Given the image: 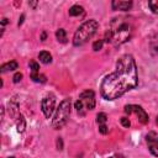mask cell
Returning <instances> with one entry per match:
<instances>
[{"mask_svg":"<svg viewBox=\"0 0 158 158\" xmlns=\"http://www.w3.org/2000/svg\"><path fill=\"white\" fill-rule=\"evenodd\" d=\"M137 84L138 75L135 58L131 54H123L117 59L115 72L102 79L100 94L105 100H115L135 89Z\"/></svg>","mask_w":158,"mask_h":158,"instance_id":"obj_1","label":"cell"},{"mask_svg":"<svg viewBox=\"0 0 158 158\" xmlns=\"http://www.w3.org/2000/svg\"><path fill=\"white\" fill-rule=\"evenodd\" d=\"M111 32V43L114 46H121L127 42L133 32L132 23L126 17L114 19L111 21V27L109 28Z\"/></svg>","mask_w":158,"mask_h":158,"instance_id":"obj_2","label":"cell"},{"mask_svg":"<svg viewBox=\"0 0 158 158\" xmlns=\"http://www.w3.org/2000/svg\"><path fill=\"white\" fill-rule=\"evenodd\" d=\"M98 28H99V22L96 20H94V19L86 20L77 28V31L73 36V44L75 47L85 44L96 33Z\"/></svg>","mask_w":158,"mask_h":158,"instance_id":"obj_3","label":"cell"},{"mask_svg":"<svg viewBox=\"0 0 158 158\" xmlns=\"http://www.w3.org/2000/svg\"><path fill=\"white\" fill-rule=\"evenodd\" d=\"M70 110H72V101L70 99H64L58 107L54 111L53 118H52V127L54 130H60L69 120V115H70Z\"/></svg>","mask_w":158,"mask_h":158,"instance_id":"obj_4","label":"cell"},{"mask_svg":"<svg viewBox=\"0 0 158 158\" xmlns=\"http://www.w3.org/2000/svg\"><path fill=\"white\" fill-rule=\"evenodd\" d=\"M95 93L93 90H84L80 95H79V99L75 101L74 104V107L78 112V115L80 116H85L86 111L89 110H93L95 107Z\"/></svg>","mask_w":158,"mask_h":158,"instance_id":"obj_5","label":"cell"},{"mask_svg":"<svg viewBox=\"0 0 158 158\" xmlns=\"http://www.w3.org/2000/svg\"><path fill=\"white\" fill-rule=\"evenodd\" d=\"M41 110H42V112H43L46 118H49L52 116V114L54 112V110H56V96L52 93L47 94L42 99V101H41Z\"/></svg>","mask_w":158,"mask_h":158,"instance_id":"obj_6","label":"cell"},{"mask_svg":"<svg viewBox=\"0 0 158 158\" xmlns=\"http://www.w3.org/2000/svg\"><path fill=\"white\" fill-rule=\"evenodd\" d=\"M125 112L127 115L135 114L137 116L138 121L143 125H146L148 122V115L144 111V109H142V106H139V105H126L125 106Z\"/></svg>","mask_w":158,"mask_h":158,"instance_id":"obj_7","label":"cell"},{"mask_svg":"<svg viewBox=\"0 0 158 158\" xmlns=\"http://www.w3.org/2000/svg\"><path fill=\"white\" fill-rule=\"evenodd\" d=\"M146 142L151 154L158 157V133L154 131H149L146 136Z\"/></svg>","mask_w":158,"mask_h":158,"instance_id":"obj_8","label":"cell"},{"mask_svg":"<svg viewBox=\"0 0 158 158\" xmlns=\"http://www.w3.org/2000/svg\"><path fill=\"white\" fill-rule=\"evenodd\" d=\"M148 46H149V53L152 56H157L158 54V32H154L149 36Z\"/></svg>","mask_w":158,"mask_h":158,"instance_id":"obj_9","label":"cell"},{"mask_svg":"<svg viewBox=\"0 0 158 158\" xmlns=\"http://www.w3.org/2000/svg\"><path fill=\"white\" fill-rule=\"evenodd\" d=\"M133 2L132 1H112L111 7L112 10H120V11H128L131 10Z\"/></svg>","mask_w":158,"mask_h":158,"instance_id":"obj_10","label":"cell"},{"mask_svg":"<svg viewBox=\"0 0 158 158\" xmlns=\"http://www.w3.org/2000/svg\"><path fill=\"white\" fill-rule=\"evenodd\" d=\"M19 68V63L16 60H10V62H6L4 63L1 67H0V72L1 73H6V72H11V70H15Z\"/></svg>","mask_w":158,"mask_h":158,"instance_id":"obj_11","label":"cell"},{"mask_svg":"<svg viewBox=\"0 0 158 158\" xmlns=\"http://www.w3.org/2000/svg\"><path fill=\"white\" fill-rule=\"evenodd\" d=\"M38 59L43 64H49L52 62V54L49 52H47V51H41L38 53Z\"/></svg>","mask_w":158,"mask_h":158,"instance_id":"obj_12","label":"cell"},{"mask_svg":"<svg viewBox=\"0 0 158 158\" xmlns=\"http://www.w3.org/2000/svg\"><path fill=\"white\" fill-rule=\"evenodd\" d=\"M15 121H16L17 131H19V132H23V131H25V128H26V121H25L23 116L20 114V115H19V117H16V118H15Z\"/></svg>","mask_w":158,"mask_h":158,"instance_id":"obj_13","label":"cell"},{"mask_svg":"<svg viewBox=\"0 0 158 158\" xmlns=\"http://www.w3.org/2000/svg\"><path fill=\"white\" fill-rule=\"evenodd\" d=\"M56 37L58 40V42L60 43H67V32L64 28H58L56 31Z\"/></svg>","mask_w":158,"mask_h":158,"instance_id":"obj_14","label":"cell"},{"mask_svg":"<svg viewBox=\"0 0 158 158\" xmlns=\"http://www.w3.org/2000/svg\"><path fill=\"white\" fill-rule=\"evenodd\" d=\"M84 12V9H83V6H80V5H73L70 9H69V15L70 16H79V15H81Z\"/></svg>","mask_w":158,"mask_h":158,"instance_id":"obj_15","label":"cell"},{"mask_svg":"<svg viewBox=\"0 0 158 158\" xmlns=\"http://www.w3.org/2000/svg\"><path fill=\"white\" fill-rule=\"evenodd\" d=\"M28 67L31 69V74L30 75H36V74H40V64L35 60H30L28 63Z\"/></svg>","mask_w":158,"mask_h":158,"instance_id":"obj_16","label":"cell"},{"mask_svg":"<svg viewBox=\"0 0 158 158\" xmlns=\"http://www.w3.org/2000/svg\"><path fill=\"white\" fill-rule=\"evenodd\" d=\"M106 121H107V116H106L105 112H99L96 115V123H98V126L106 125Z\"/></svg>","mask_w":158,"mask_h":158,"instance_id":"obj_17","label":"cell"},{"mask_svg":"<svg viewBox=\"0 0 158 158\" xmlns=\"http://www.w3.org/2000/svg\"><path fill=\"white\" fill-rule=\"evenodd\" d=\"M148 6L153 14H158V0H149Z\"/></svg>","mask_w":158,"mask_h":158,"instance_id":"obj_18","label":"cell"},{"mask_svg":"<svg viewBox=\"0 0 158 158\" xmlns=\"http://www.w3.org/2000/svg\"><path fill=\"white\" fill-rule=\"evenodd\" d=\"M31 79L36 83H44L46 81V77L43 74H36V75H31Z\"/></svg>","mask_w":158,"mask_h":158,"instance_id":"obj_19","label":"cell"},{"mask_svg":"<svg viewBox=\"0 0 158 158\" xmlns=\"http://www.w3.org/2000/svg\"><path fill=\"white\" fill-rule=\"evenodd\" d=\"M102 44H104V40H99V41H95L93 43V49L94 51H100L102 48Z\"/></svg>","mask_w":158,"mask_h":158,"instance_id":"obj_20","label":"cell"},{"mask_svg":"<svg viewBox=\"0 0 158 158\" xmlns=\"http://www.w3.org/2000/svg\"><path fill=\"white\" fill-rule=\"evenodd\" d=\"M120 122H121V125H122L123 127H126V128H128V127L131 126V122H130V120H128L127 117H121V118H120Z\"/></svg>","mask_w":158,"mask_h":158,"instance_id":"obj_21","label":"cell"},{"mask_svg":"<svg viewBox=\"0 0 158 158\" xmlns=\"http://www.w3.org/2000/svg\"><path fill=\"white\" fill-rule=\"evenodd\" d=\"M99 132L101 135H106L109 132V128H107V125H100L99 126Z\"/></svg>","mask_w":158,"mask_h":158,"instance_id":"obj_22","label":"cell"},{"mask_svg":"<svg viewBox=\"0 0 158 158\" xmlns=\"http://www.w3.org/2000/svg\"><path fill=\"white\" fill-rule=\"evenodd\" d=\"M21 79H22V74H21L20 72L15 73V75L12 77V80H14V83H19V81H21Z\"/></svg>","mask_w":158,"mask_h":158,"instance_id":"obj_23","label":"cell"},{"mask_svg":"<svg viewBox=\"0 0 158 158\" xmlns=\"http://www.w3.org/2000/svg\"><path fill=\"white\" fill-rule=\"evenodd\" d=\"M57 147H58V149H63V142H62V138H58V139H57Z\"/></svg>","mask_w":158,"mask_h":158,"instance_id":"obj_24","label":"cell"},{"mask_svg":"<svg viewBox=\"0 0 158 158\" xmlns=\"http://www.w3.org/2000/svg\"><path fill=\"white\" fill-rule=\"evenodd\" d=\"M23 19H25V15L22 14V15H21V17H20V20H19V23H17L19 26H21V25H22V22H23Z\"/></svg>","mask_w":158,"mask_h":158,"instance_id":"obj_25","label":"cell"},{"mask_svg":"<svg viewBox=\"0 0 158 158\" xmlns=\"http://www.w3.org/2000/svg\"><path fill=\"white\" fill-rule=\"evenodd\" d=\"M37 4H38L37 1H30V2H28V5H30V6H32V7H36V6H37Z\"/></svg>","mask_w":158,"mask_h":158,"instance_id":"obj_26","label":"cell"},{"mask_svg":"<svg viewBox=\"0 0 158 158\" xmlns=\"http://www.w3.org/2000/svg\"><path fill=\"white\" fill-rule=\"evenodd\" d=\"M110 158H125L123 156H121V154H115V156H111Z\"/></svg>","mask_w":158,"mask_h":158,"instance_id":"obj_27","label":"cell"},{"mask_svg":"<svg viewBox=\"0 0 158 158\" xmlns=\"http://www.w3.org/2000/svg\"><path fill=\"white\" fill-rule=\"evenodd\" d=\"M44 40H46V32L42 33V41H44Z\"/></svg>","mask_w":158,"mask_h":158,"instance_id":"obj_28","label":"cell"},{"mask_svg":"<svg viewBox=\"0 0 158 158\" xmlns=\"http://www.w3.org/2000/svg\"><path fill=\"white\" fill-rule=\"evenodd\" d=\"M156 123H157V126H158V116H157V118H156Z\"/></svg>","mask_w":158,"mask_h":158,"instance_id":"obj_29","label":"cell"},{"mask_svg":"<svg viewBox=\"0 0 158 158\" xmlns=\"http://www.w3.org/2000/svg\"><path fill=\"white\" fill-rule=\"evenodd\" d=\"M9 158H15V157H9Z\"/></svg>","mask_w":158,"mask_h":158,"instance_id":"obj_30","label":"cell"}]
</instances>
